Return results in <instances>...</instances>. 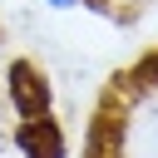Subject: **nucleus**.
Instances as JSON below:
<instances>
[{"mask_svg": "<svg viewBox=\"0 0 158 158\" xmlns=\"http://www.w3.org/2000/svg\"><path fill=\"white\" fill-rule=\"evenodd\" d=\"M54 5H69V0H54Z\"/></svg>", "mask_w": 158, "mask_h": 158, "instance_id": "obj_3", "label": "nucleus"}, {"mask_svg": "<svg viewBox=\"0 0 158 158\" xmlns=\"http://www.w3.org/2000/svg\"><path fill=\"white\" fill-rule=\"evenodd\" d=\"M10 99H15V109L20 114H30V118H44V104H49V89H44V79L35 74V64H10Z\"/></svg>", "mask_w": 158, "mask_h": 158, "instance_id": "obj_1", "label": "nucleus"}, {"mask_svg": "<svg viewBox=\"0 0 158 158\" xmlns=\"http://www.w3.org/2000/svg\"><path fill=\"white\" fill-rule=\"evenodd\" d=\"M15 138H20L25 158H64V143H59V128H54L49 118H25Z\"/></svg>", "mask_w": 158, "mask_h": 158, "instance_id": "obj_2", "label": "nucleus"}]
</instances>
